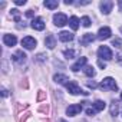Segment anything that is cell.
<instances>
[{
	"instance_id": "obj_12",
	"label": "cell",
	"mask_w": 122,
	"mask_h": 122,
	"mask_svg": "<svg viewBox=\"0 0 122 122\" xmlns=\"http://www.w3.org/2000/svg\"><path fill=\"white\" fill-rule=\"evenodd\" d=\"M3 42H5L6 46H15L17 43V39H16L15 35H5L3 36Z\"/></svg>"
},
{
	"instance_id": "obj_36",
	"label": "cell",
	"mask_w": 122,
	"mask_h": 122,
	"mask_svg": "<svg viewBox=\"0 0 122 122\" xmlns=\"http://www.w3.org/2000/svg\"><path fill=\"white\" fill-rule=\"evenodd\" d=\"M59 122H66V121H65V119H60V121H59Z\"/></svg>"
},
{
	"instance_id": "obj_35",
	"label": "cell",
	"mask_w": 122,
	"mask_h": 122,
	"mask_svg": "<svg viewBox=\"0 0 122 122\" xmlns=\"http://www.w3.org/2000/svg\"><path fill=\"white\" fill-rule=\"evenodd\" d=\"M119 9H121V12H122V0H119Z\"/></svg>"
},
{
	"instance_id": "obj_26",
	"label": "cell",
	"mask_w": 122,
	"mask_h": 122,
	"mask_svg": "<svg viewBox=\"0 0 122 122\" xmlns=\"http://www.w3.org/2000/svg\"><path fill=\"white\" fill-rule=\"evenodd\" d=\"M46 59H47V56H46L45 53H39V55L36 56V60H39V62H45Z\"/></svg>"
},
{
	"instance_id": "obj_34",
	"label": "cell",
	"mask_w": 122,
	"mask_h": 122,
	"mask_svg": "<svg viewBox=\"0 0 122 122\" xmlns=\"http://www.w3.org/2000/svg\"><path fill=\"white\" fill-rule=\"evenodd\" d=\"M73 2H72V0H65V5H72Z\"/></svg>"
},
{
	"instance_id": "obj_1",
	"label": "cell",
	"mask_w": 122,
	"mask_h": 122,
	"mask_svg": "<svg viewBox=\"0 0 122 122\" xmlns=\"http://www.w3.org/2000/svg\"><path fill=\"white\" fill-rule=\"evenodd\" d=\"M99 88L102 89V91H106V89H109V91H118V85H116V82H115V79H112V78H105L101 83H99Z\"/></svg>"
},
{
	"instance_id": "obj_2",
	"label": "cell",
	"mask_w": 122,
	"mask_h": 122,
	"mask_svg": "<svg viewBox=\"0 0 122 122\" xmlns=\"http://www.w3.org/2000/svg\"><path fill=\"white\" fill-rule=\"evenodd\" d=\"M66 88H68V91L72 93V95H79V93H83V95H88L89 92H83L81 88H79V85L75 82V81H69L68 83H66Z\"/></svg>"
},
{
	"instance_id": "obj_17",
	"label": "cell",
	"mask_w": 122,
	"mask_h": 122,
	"mask_svg": "<svg viewBox=\"0 0 122 122\" xmlns=\"http://www.w3.org/2000/svg\"><path fill=\"white\" fill-rule=\"evenodd\" d=\"M79 23H81V20H79L76 16H72V17L69 19V25H71V27H72L73 30H78V29H79Z\"/></svg>"
},
{
	"instance_id": "obj_23",
	"label": "cell",
	"mask_w": 122,
	"mask_h": 122,
	"mask_svg": "<svg viewBox=\"0 0 122 122\" xmlns=\"http://www.w3.org/2000/svg\"><path fill=\"white\" fill-rule=\"evenodd\" d=\"M81 23H82V25H83L85 27H89L92 22H91V19H89L88 16H83V17H82V20H81Z\"/></svg>"
},
{
	"instance_id": "obj_3",
	"label": "cell",
	"mask_w": 122,
	"mask_h": 122,
	"mask_svg": "<svg viewBox=\"0 0 122 122\" xmlns=\"http://www.w3.org/2000/svg\"><path fill=\"white\" fill-rule=\"evenodd\" d=\"M98 56L101 57V60H102V59H105V60H111V59L113 57L112 50H111L108 46H101V47L98 49Z\"/></svg>"
},
{
	"instance_id": "obj_33",
	"label": "cell",
	"mask_w": 122,
	"mask_h": 122,
	"mask_svg": "<svg viewBox=\"0 0 122 122\" xmlns=\"http://www.w3.org/2000/svg\"><path fill=\"white\" fill-rule=\"evenodd\" d=\"M116 59H118V60H122V53H118V55H116Z\"/></svg>"
},
{
	"instance_id": "obj_20",
	"label": "cell",
	"mask_w": 122,
	"mask_h": 122,
	"mask_svg": "<svg viewBox=\"0 0 122 122\" xmlns=\"http://www.w3.org/2000/svg\"><path fill=\"white\" fill-rule=\"evenodd\" d=\"M63 55H65V57H66V59H73V57L78 55V52H76V50H73V49H69V50H65V52H63Z\"/></svg>"
},
{
	"instance_id": "obj_14",
	"label": "cell",
	"mask_w": 122,
	"mask_h": 122,
	"mask_svg": "<svg viewBox=\"0 0 122 122\" xmlns=\"http://www.w3.org/2000/svg\"><path fill=\"white\" fill-rule=\"evenodd\" d=\"M53 81L57 82V83H60V85H66L68 81H69V78H68L66 75H60V73H57V75L53 76Z\"/></svg>"
},
{
	"instance_id": "obj_9",
	"label": "cell",
	"mask_w": 122,
	"mask_h": 122,
	"mask_svg": "<svg viewBox=\"0 0 122 122\" xmlns=\"http://www.w3.org/2000/svg\"><path fill=\"white\" fill-rule=\"evenodd\" d=\"M111 35H112V32H111L109 27H101L99 32H98V39H101V40H106V39L111 37Z\"/></svg>"
},
{
	"instance_id": "obj_10",
	"label": "cell",
	"mask_w": 122,
	"mask_h": 122,
	"mask_svg": "<svg viewBox=\"0 0 122 122\" xmlns=\"http://www.w3.org/2000/svg\"><path fill=\"white\" fill-rule=\"evenodd\" d=\"M30 26H32V29H35V30H43V29H45V22H43V19L36 17V19L32 20Z\"/></svg>"
},
{
	"instance_id": "obj_4",
	"label": "cell",
	"mask_w": 122,
	"mask_h": 122,
	"mask_svg": "<svg viewBox=\"0 0 122 122\" xmlns=\"http://www.w3.org/2000/svg\"><path fill=\"white\" fill-rule=\"evenodd\" d=\"M36 45H37V42H36V39H35V37H32V36H26V37H23V39H22V46H23L25 49H27V50L35 49V47H36Z\"/></svg>"
},
{
	"instance_id": "obj_37",
	"label": "cell",
	"mask_w": 122,
	"mask_h": 122,
	"mask_svg": "<svg viewBox=\"0 0 122 122\" xmlns=\"http://www.w3.org/2000/svg\"><path fill=\"white\" fill-rule=\"evenodd\" d=\"M121 99H122V93H121Z\"/></svg>"
},
{
	"instance_id": "obj_7",
	"label": "cell",
	"mask_w": 122,
	"mask_h": 122,
	"mask_svg": "<svg viewBox=\"0 0 122 122\" xmlns=\"http://www.w3.org/2000/svg\"><path fill=\"white\" fill-rule=\"evenodd\" d=\"M112 7H113V2H111V0H103L101 3V12L103 15H109L112 12Z\"/></svg>"
},
{
	"instance_id": "obj_18",
	"label": "cell",
	"mask_w": 122,
	"mask_h": 122,
	"mask_svg": "<svg viewBox=\"0 0 122 122\" xmlns=\"http://www.w3.org/2000/svg\"><path fill=\"white\" fill-rule=\"evenodd\" d=\"M105 108H106V103H105L103 101H95V102H93V109H95L96 112L103 111Z\"/></svg>"
},
{
	"instance_id": "obj_30",
	"label": "cell",
	"mask_w": 122,
	"mask_h": 122,
	"mask_svg": "<svg viewBox=\"0 0 122 122\" xmlns=\"http://www.w3.org/2000/svg\"><path fill=\"white\" fill-rule=\"evenodd\" d=\"M98 65H99V68H102V69H105V68H106V65H105V62H103V60H101V59L98 60Z\"/></svg>"
},
{
	"instance_id": "obj_28",
	"label": "cell",
	"mask_w": 122,
	"mask_h": 122,
	"mask_svg": "<svg viewBox=\"0 0 122 122\" xmlns=\"http://www.w3.org/2000/svg\"><path fill=\"white\" fill-rule=\"evenodd\" d=\"M15 3L17 6H23V5H26V0H15Z\"/></svg>"
},
{
	"instance_id": "obj_19",
	"label": "cell",
	"mask_w": 122,
	"mask_h": 122,
	"mask_svg": "<svg viewBox=\"0 0 122 122\" xmlns=\"http://www.w3.org/2000/svg\"><path fill=\"white\" fill-rule=\"evenodd\" d=\"M47 9H56L57 6H59V2H57V0H45V3H43Z\"/></svg>"
},
{
	"instance_id": "obj_38",
	"label": "cell",
	"mask_w": 122,
	"mask_h": 122,
	"mask_svg": "<svg viewBox=\"0 0 122 122\" xmlns=\"http://www.w3.org/2000/svg\"><path fill=\"white\" fill-rule=\"evenodd\" d=\"M121 32H122V27H121Z\"/></svg>"
},
{
	"instance_id": "obj_25",
	"label": "cell",
	"mask_w": 122,
	"mask_h": 122,
	"mask_svg": "<svg viewBox=\"0 0 122 122\" xmlns=\"http://www.w3.org/2000/svg\"><path fill=\"white\" fill-rule=\"evenodd\" d=\"M112 45H113L115 47H122V40H121L119 37H115V39L112 40Z\"/></svg>"
},
{
	"instance_id": "obj_13",
	"label": "cell",
	"mask_w": 122,
	"mask_h": 122,
	"mask_svg": "<svg viewBox=\"0 0 122 122\" xmlns=\"http://www.w3.org/2000/svg\"><path fill=\"white\" fill-rule=\"evenodd\" d=\"M59 39L62 40V42H71V40H73V35H72L71 32L63 30V32L59 33Z\"/></svg>"
},
{
	"instance_id": "obj_27",
	"label": "cell",
	"mask_w": 122,
	"mask_h": 122,
	"mask_svg": "<svg viewBox=\"0 0 122 122\" xmlns=\"http://www.w3.org/2000/svg\"><path fill=\"white\" fill-rule=\"evenodd\" d=\"M86 113H88L89 116H93V115L96 113V111H95L93 108H88V109H86Z\"/></svg>"
},
{
	"instance_id": "obj_21",
	"label": "cell",
	"mask_w": 122,
	"mask_h": 122,
	"mask_svg": "<svg viewBox=\"0 0 122 122\" xmlns=\"http://www.w3.org/2000/svg\"><path fill=\"white\" fill-rule=\"evenodd\" d=\"M10 12H12V15H13L15 22H16V23H19V22H20V13H19V10H17V9H12Z\"/></svg>"
},
{
	"instance_id": "obj_16",
	"label": "cell",
	"mask_w": 122,
	"mask_h": 122,
	"mask_svg": "<svg viewBox=\"0 0 122 122\" xmlns=\"http://www.w3.org/2000/svg\"><path fill=\"white\" fill-rule=\"evenodd\" d=\"M45 45L49 47V49H53L56 46V40H55V36L53 35H47V37L45 39Z\"/></svg>"
},
{
	"instance_id": "obj_15",
	"label": "cell",
	"mask_w": 122,
	"mask_h": 122,
	"mask_svg": "<svg viewBox=\"0 0 122 122\" xmlns=\"http://www.w3.org/2000/svg\"><path fill=\"white\" fill-rule=\"evenodd\" d=\"M93 40H95L93 33H85L83 37L81 39V43H82V45H89V43H92Z\"/></svg>"
},
{
	"instance_id": "obj_22",
	"label": "cell",
	"mask_w": 122,
	"mask_h": 122,
	"mask_svg": "<svg viewBox=\"0 0 122 122\" xmlns=\"http://www.w3.org/2000/svg\"><path fill=\"white\" fill-rule=\"evenodd\" d=\"M85 75L89 76V78H93V76H95V71H93V68H92V66H86V68H85Z\"/></svg>"
},
{
	"instance_id": "obj_6",
	"label": "cell",
	"mask_w": 122,
	"mask_h": 122,
	"mask_svg": "<svg viewBox=\"0 0 122 122\" xmlns=\"http://www.w3.org/2000/svg\"><path fill=\"white\" fill-rule=\"evenodd\" d=\"M82 112V105L81 103H73V105H69L66 108V113L69 116H76Z\"/></svg>"
},
{
	"instance_id": "obj_32",
	"label": "cell",
	"mask_w": 122,
	"mask_h": 122,
	"mask_svg": "<svg viewBox=\"0 0 122 122\" xmlns=\"http://www.w3.org/2000/svg\"><path fill=\"white\" fill-rule=\"evenodd\" d=\"M7 95H9V93H7V91H6L5 88H2V96H5V98H6Z\"/></svg>"
},
{
	"instance_id": "obj_31",
	"label": "cell",
	"mask_w": 122,
	"mask_h": 122,
	"mask_svg": "<svg viewBox=\"0 0 122 122\" xmlns=\"http://www.w3.org/2000/svg\"><path fill=\"white\" fill-rule=\"evenodd\" d=\"M33 15H35L33 10H27V12H26V16H27V17H33Z\"/></svg>"
},
{
	"instance_id": "obj_5",
	"label": "cell",
	"mask_w": 122,
	"mask_h": 122,
	"mask_svg": "<svg viewBox=\"0 0 122 122\" xmlns=\"http://www.w3.org/2000/svg\"><path fill=\"white\" fill-rule=\"evenodd\" d=\"M53 22H55L56 26L62 27V26H65V25L68 23V16H66L65 13H56V15L53 16Z\"/></svg>"
},
{
	"instance_id": "obj_24",
	"label": "cell",
	"mask_w": 122,
	"mask_h": 122,
	"mask_svg": "<svg viewBox=\"0 0 122 122\" xmlns=\"http://www.w3.org/2000/svg\"><path fill=\"white\" fill-rule=\"evenodd\" d=\"M118 113V103L116 102H112V105H111V115H116Z\"/></svg>"
},
{
	"instance_id": "obj_29",
	"label": "cell",
	"mask_w": 122,
	"mask_h": 122,
	"mask_svg": "<svg viewBox=\"0 0 122 122\" xmlns=\"http://www.w3.org/2000/svg\"><path fill=\"white\" fill-rule=\"evenodd\" d=\"M86 85H88V86H89V88H92V89H95V88H96V86H98V85H96V83H95V82H93V81H92V82H86Z\"/></svg>"
},
{
	"instance_id": "obj_8",
	"label": "cell",
	"mask_w": 122,
	"mask_h": 122,
	"mask_svg": "<svg viewBox=\"0 0 122 122\" xmlns=\"http://www.w3.org/2000/svg\"><path fill=\"white\" fill-rule=\"evenodd\" d=\"M26 53L23 52V50H17L15 55H12V59H13V62H16V63H25L26 62Z\"/></svg>"
},
{
	"instance_id": "obj_11",
	"label": "cell",
	"mask_w": 122,
	"mask_h": 122,
	"mask_svg": "<svg viewBox=\"0 0 122 122\" xmlns=\"http://www.w3.org/2000/svg\"><path fill=\"white\" fill-rule=\"evenodd\" d=\"M86 62H88V59H86V57H79V59L76 60V63H75V65H72V68H71V69H72L73 72H78L81 68H83V66L86 65Z\"/></svg>"
}]
</instances>
